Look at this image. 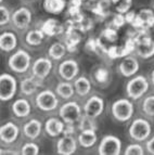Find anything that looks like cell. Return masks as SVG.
Segmentation results:
<instances>
[{"instance_id":"cell-1","label":"cell","mask_w":154,"mask_h":155,"mask_svg":"<svg viewBox=\"0 0 154 155\" xmlns=\"http://www.w3.org/2000/svg\"><path fill=\"white\" fill-rule=\"evenodd\" d=\"M135 114V105L129 98H121L111 105V115L118 123H127Z\"/></svg>"},{"instance_id":"cell-2","label":"cell","mask_w":154,"mask_h":155,"mask_svg":"<svg viewBox=\"0 0 154 155\" xmlns=\"http://www.w3.org/2000/svg\"><path fill=\"white\" fill-rule=\"evenodd\" d=\"M150 88V83L148 78L143 75H135L126 84V96L132 101L140 100L146 96Z\"/></svg>"},{"instance_id":"cell-3","label":"cell","mask_w":154,"mask_h":155,"mask_svg":"<svg viewBox=\"0 0 154 155\" xmlns=\"http://www.w3.org/2000/svg\"><path fill=\"white\" fill-rule=\"evenodd\" d=\"M152 134L150 122L143 117L135 118L128 127V136L135 142H146Z\"/></svg>"},{"instance_id":"cell-4","label":"cell","mask_w":154,"mask_h":155,"mask_svg":"<svg viewBox=\"0 0 154 155\" xmlns=\"http://www.w3.org/2000/svg\"><path fill=\"white\" fill-rule=\"evenodd\" d=\"M32 55L23 49H18L8 59V66L15 74H24L32 67Z\"/></svg>"},{"instance_id":"cell-5","label":"cell","mask_w":154,"mask_h":155,"mask_svg":"<svg viewBox=\"0 0 154 155\" xmlns=\"http://www.w3.org/2000/svg\"><path fill=\"white\" fill-rule=\"evenodd\" d=\"M82 109L76 101H67L62 104L59 109V117L66 124V126H73L78 123L82 117Z\"/></svg>"},{"instance_id":"cell-6","label":"cell","mask_w":154,"mask_h":155,"mask_svg":"<svg viewBox=\"0 0 154 155\" xmlns=\"http://www.w3.org/2000/svg\"><path fill=\"white\" fill-rule=\"evenodd\" d=\"M35 104L42 112H53L59 109L60 100L55 91L45 89L38 92L35 97Z\"/></svg>"},{"instance_id":"cell-7","label":"cell","mask_w":154,"mask_h":155,"mask_svg":"<svg viewBox=\"0 0 154 155\" xmlns=\"http://www.w3.org/2000/svg\"><path fill=\"white\" fill-rule=\"evenodd\" d=\"M18 91V81L15 77L9 73L0 75V100L2 102L12 100Z\"/></svg>"},{"instance_id":"cell-8","label":"cell","mask_w":154,"mask_h":155,"mask_svg":"<svg viewBox=\"0 0 154 155\" xmlns=\"http://www.w3.org/2000/svg\"><path fill=\"white\" fill-rule=\"evenodd\" d=\"M122 141L114 134H106L101 139L98 153L100 155H119L122 153Z\"/></svg>"},{"instance_id":"cell-9","label":"cell","mask_w":154,"mask_h":155,"mask_svg":"<svg viewBox=\"0 0 154 155\" xmlns=\"http://www.w3.org/2000/svg\"><path fill=\"white\" fill-rule=\"evenodd\" d=\"M33 20V13L26 7H21L12 13L11 24L18 31H25L29 27Z\"/></svg>"},{"instance_id":"cell-10","label":"cell","mask_w":154,"mask_h":155,"mask_svg":"<svg viewBox=\"0 0 154 155\" xmlns=\"http://www.w3.org/2000/svg\"><path fill=\"white\" fill-rule=\"evenodd\" d=\"M84 115L90 118L95 119L104 111V100L98 94L89 97L82 106Z\"/></svg>"},{"instance_id":"cell-11","label":"cell","mask_w":154,"mask_h":155,"mask_svg":"<svg viewBox=\"0 0 154 155\" xmlns=\"http://www.w3.org/2000/svg\"><path fill=\"white\" fill-rule=\"evenodd\" d=\"M136 47H135V53L137 57L141 59H151L154 57V39L150 36H139L135 38Z\"/></svg>"},{"instance_id":"cell-12","label":"cell","mask_w":154,"mask_h":155,"mask_svg":"<svg viewBox=\"0 0 154 155\" xmlns=\"http://www.w3.org/2000/svg\"><path fill=\"white\" fill-rule=\"evenodd\" d=\"M52 67H53V64H52V60L50 58H38L32 64V75L42 81L50 75Z\"/></svg>"},{"instance_id":"cell-13","label":"cell","mask_w":154,"mask_h":155,"mask_svg":"<svg viewBox=\"0 0 154 155\" xmlns=\"http://www.w3.org/2000/svg\"><path fill=\"white\" fill-rule=\"evenodd\" d=\"M58 73L63 80L73 81V80L76 79L77 76H78V73H79L78 62L73 59L64 60L63 62L60 63L59 67H58Z\"/></svg>"},{"instance_id":"cell-14","label":"cell","mask_w":154,"mask_h":155,"mask_svg":"<svg viewBox=\"0 0 154 155\" xmlns=\"http://www.w3.org/2000/svg\"><path fill=\"white\" fill-rule=\"evenodd\" d=\"M139 68H140V64L139 61L136 57L134 55H126L122 59V61L119 62L117 66L118 73L124 77H132L138 73Z\"/></svg>"},{"instance_id":"cell-15","label":"cell","mask_w":154,"mask_h":155,"mask_svg":"<svg viewBox=\"0 0 154 155\" xmlns=\"http://www.w3.org/2000/svg\"><path fill=\"white\" fill-rule=\"evenodd\" d=\"M78 140L72 134H64L57 141V153L61 155H73L78 147Z\"/></svg>"},{"instance_id":"cell-16","label":"cell","mask_w":154,"mask_h":155,"mask_svg":"<svg viewBox=\"0 0 154 155\" xmlns=\"http://www.w3.org/2000/svg\"><path fill=\"white\" fill-rule=\"evenodd\" d=\"M20 134V128L13 122H7L0 127V140L5 145H11L15 142Z\"/></svg>"},{"instance_id":"cell-17","label":"cell","mask_w":154,"mask_h":155,"mask_svg":"<svg viewBox=\"0 0 154 155\" xmlns=\"http://www.w3.org/2000/svg\"><path fill=\"white\" fill-rule=\"evenodd\" d=\"M131 25L138 29H149L154 26V10L153 9H141L136 14Z\"/></svg>"},{"instance_id":"cell-18","label":"cell","mask_w":154,"mask_h":155,"mask_svg":"<svg viewBox=\"0 0 154 155\" xmlns=\"http://www.w3.org/2000/svg\"><path fill=\"white\" fill-rule=\"evenodd\" d=\"M65 126L66 124L60 117H50L45 122L44 129L49 137L57 138L64 132Z\"/></svg>"},{"instance_id":"cell-19","label":"cell","mask_w":154,"mask_h":155,"mask_svg":"<svg viewBox=\"0 0 154 155\" xmlns=\"http://www.w3.org/2000/svg\"><path fill=\"white\" fill-rule=\"evenodd\" d=\"M42 123L37 118H32L23 125L22 132L23 136L28 140H36L42 131Z\"/></svg>"},{"instance_id":"cell-20","label":"cell","mask_w":154,"mask_h":155,"mask_svg":"<svg viewBox=\"0 0 154 155\" xmlns=\"http://www.w3.org/2000/svg\"><path fill=\"white\" fill-rule=\"evenodd\" d=\"M11 111L18 118H26L32 113V104L27 99L18 98L12 103Z\"/></svg>"},{"instance_id":"cell-21","label":"cell","mask_w":154,"mask_h":155,"mask_svg":"<svg viewBox=\"0 0 154 155\" xmlns=\"http://www.w3.org/2000/svg\"><path fill=\"white\" fill-rule=\"evenodd\" d=\"M41 85V80L37 79L35 76H28L21 80L20 83V91L23 96L31 97L37 92L38 88Z\"/></svg>"},{"instance_id":"cell-22","label":"cell","mask_w":154,"mask_h":155,"mask_svg":"<svg viewBox=\"0 0 154 155\" xmlns=\"http://www.w3.org/2000/svg\"><path fill=\"white\" fill-rule=\"evenodd\" d=\"M18 46V38L13 31H3L0 35V49L5 53H10L15 50Z\"/></svg>"},{"instance_id":"cell-23","label":"cell","mask_w":154,"mask_h":155,"mask_svg":"<svg viewBox=\"0 0 154 155\" xmlns=\"http://www.w3.org/2000/svg\"><path fill=\"white\" fill-rule=\"evenodd\" d=\"M73 84H74V87H75V92L80 98H86L91 92L92 84H91V80L88 77H86V76L77 77Z\"/></svg>"},{"instance_id":"cell-24","label":"cell","mask_w":154,"mask_h":155,"mask_svg":"<svg viewBox=\"0 0 154 155\" xmlns=\"http://www.w3.org/2000/svg\"><path fill=\"white\" fill-rule=\"evenodd\" d=\"M54 91L59 96L60 99L66 101L71 100L76 94L74 84H72V81H67V80H63V81L58 83Z\"/></svg>"},{"instance_id":"cell-25","label":"cell","mask_w":154,"mask_h":155,"mask_svg":"<svg viewBox=\"0 0 154 155\" xmlns=\"http://www.w3.org/2000/svg\"><path fill=\"white\" fill-rule=\"evenodd\" d=\"M78 143L80 147H85V149H90L97 143L98 141V136L95 129H84L80 130L78 137Z\"/></svg>"},{"instance_id":"cell-26","label":"cell","mask_w":154,"mask_h":155,"mask_svg":"<svg viewBox=\"0 0 154 155\" xmlns=\"http://www.w3.org/2000/svg\"><path fill=\"white\" fill-rule=\"evenodd\" d=\"M41 29L46 36H58L63 31V26L55 18H48L42 23Z\"/></svg>"},{"instance_id":"cell-27","label":"cell","mask_w":154,"mask_h":155,"mask_svg":"<svg viewBox=\"0 0 154 155\" xmlns=\"http://www.w3.org/2000/svg\"><path fill=\"white\" fill-rule=\"evenodd\" d=\"M92 79L100 86H106L111 80V73L105 66H98L92 71Z\"/></svg>"},{"instance_id":"cell-28","label":"cell","mask_w":154,"mask_h":155,"mask_svg":"<svg viewBox=\"0 0 154 155\" xmlns=\"http://www.w3.org/2000/svg\"><path fill=\"white\" fill-rule=\"evenodd\" d=\"M46 34L42 31V29H31L29 31H27L25 36V42L28 46L32 47H38L40 46L45 40Z\"/></svg>"},{"instance_id":"cell-29","label":"cell","mask_w":154,"mask_h":155,"mask_svg":"<svg viewBox=\"0 0 154 155\" xmlns=\"http://www.w3.org/2000/svg\"><path fill=\"white\" fill-rule=\"evenodd\" d=\"M67 51V48L65 45L62 42H53L51 46L49 47L48 49V57L52 60V61H60L65 57Z\"/></svg>"},{"instance_id":"cell-30","label":"cell","mask_w":154,"mask_h":155,"mask_svg":"<svg viewBox=\"0 0 154 155\" xmlns=\"http://www.w3.org/2000/svg\"><path fill=\"white\" fill-rule=\"evenodd\" d=\"M66 7V0H44V9L51 14H60Z\"/></svg>"},{"instance_id":"cell-31","label":"cell","mask_w":154,"mask_h":155,"mask_svg":"<svg viewBox=\"0 0 154 155\" xmlns=\"http://www.w3.org/2000/svg\"><path fill=\"white\" fill-rule=\"evenodd\" d=\"M141 112L148 118L154 119V94H149L142 100Z\"/></svg>"},{"instance_id":"cell-32","label":"cell","mask_w":154,"mask_h":155,"mask_svg":"<svg viewBox=\"0 0 154 155\" xmlns=\"http://www.w3.org/2000/svg\"><path fill=\"white\" fill-rule=\"evenodd\" d=\"M111 5H113L117 13L126 14L128 11H130L132 0H111Z\"/></svg>"},{"instance_id":"cell-33","label":"cell","mask_w":154,"mask_h":155,"mask_svg":"<svg viewBox=\"0 0 154 155\" xmlns=\"http://www.w3.org/2000/svg\"><path fill=\"white\" fill-rule=\"evenodd\" d=\"M21 154L23 155H38L39 154V145L34 140H31L28 142H25L21 147Z\"/></svg>"},{"instance_id":"cell-34","label":"cell","mask_w":154,"mask_h":155,"mask_svg":"<svg viewBox=\"0 0 154 155\" xmlns=\"http://www.w3.org/2000/svg\"><path fill=\"white\" fill-rule=\"evenodd\" d=\"M146 153V149L140 142H134L130 143L126 147L124 154L125 155H143Z\"/></svg>"},{"instance_id":"cell-35","label":"cell","mask_w":154,"mask_h":155,"mask_svg":"<svg viewBox=\"0 0 154 155\" xmlns=\"http://www.w3.org/2000/svg\"><path fill=\"white\" fill-rule=\"evenodd\" d=\"M11 18H12V13L9 11V9L5 5H2L0 7V25L1 27L10 24Z\"/></svg>"},{"instance_id":"cell-36","label":"cell","mask_w":154,"mask_h":155,"mask_svg":"<svg viewBox=\"0 0 154 155\" xmlns=\"http://www.w3.org/2000/svg\"><path fill=\"white\" fill-rule=\"evenodd\" d=\"M79 129H95V119L90 118V117L84 116L80 118L79 120Z\"/></svg>"},{"instance_id":"cell-37","label":"cell","mask_w":154,"mask_h":155,"mask_svg":"<svg viewBox=\"0 0 154 155\" xmlns=\"http://www.w3.org/2000/svg\"><path fill=\"white\" fill-rule=\"evenodd\" d=\"M102 36L110 42H115L118 39L117 31H116V28H114V27H109V28H105L104 31H103Z\"/></svg>"},{"instance_id":"cell-38","label":"cell","mask_w":154,"mask_h":155,"mask_svg":"<svg viewBox=\"0 0 154 155\" xmlns=\"http://www.w3.org/2000/svg\"><path fill=\"white\" fill-rule=\"evenodd\" d=\"M125 23H126V20L124 14L117 13L116 15H114L113 21H112V25H113L114 28H121Z\"/></svg>"},{"instance_id":"cell-39","label":"cell","mask_w":154,"mask_h":155,"mask_svg":"<svg viewBox=\"0 0 154 155\" xmlns=\"http://www.w3.org/2000/svg\"><path fill=\"white\" fill-rule=\"evenodd\" d=\"M144 149H146V151L149 153V154L154 155V136L150 137L149 139L146 141V147H144Z\"/></svg>"},{"instance_id":"cell-40","label":"cell","mask_w":154,"mask_h":155,"mask_svg":"<svg viewBox=\"0 0 154 155\" xmlns=\"http://www.w3.org/2000/svg\"><path fill=\"white\" fill-rule=\"evenodd\" d=\"M136 12H134V11H128V12L126 13V14H124L125 15V20H126V23H129V24H132V22H134L135 18H136Z\"/></svg>"},{"instance_id":"cell-41","label":"cell","mask_w":154,"mask_h":155,"mask_svg":"<svg viewBox=\"0 0 154 155\" xmlns=\"http://www.w3.org/2000/svg\"><path fill=\"white\" fill-rule=\"evenodd\" d=\"M150 81H151V84L154 86V70L151 72V75H150Z\"/></svg>"},{"instance_id":"cell-42","label":"cell","mask_w":154,"mask_h":155,"mask_svg":"<svg viewBox=\"0 0 154 155\" xmlns=\"http://www.w3.org/2000/svg\"><path fill=\"white\" fill-rule=\"evenodd\" d=\"M153 10H154V0H153Z\"/></svg>"},{"instance_id":"cell-43","label":"cell","mask_w":154,"mask_h":155,"mask_svg":"<svg viewBox=\"0 0 154 155\" xmlns=\"http://www.w3.org/2000/svg\"><path fill=\"white\" fill-rule=\"evenodd\" d=\"M2 1H3V0H1V2H2Z\"/></svg>"},{"instance_id":"cell-44","label":"cell","mask_w":154,"mask_h":155,"mask_svg":"<svg viewBox=\"0 0 154 155\" xmlns=\"http://www.w3.org/2000/svg\"><path fill=\"white\" fill-rule=\"evenodd\" d=\"M28 1H32V0H28Z\"/></svg>"}]
</instances>
